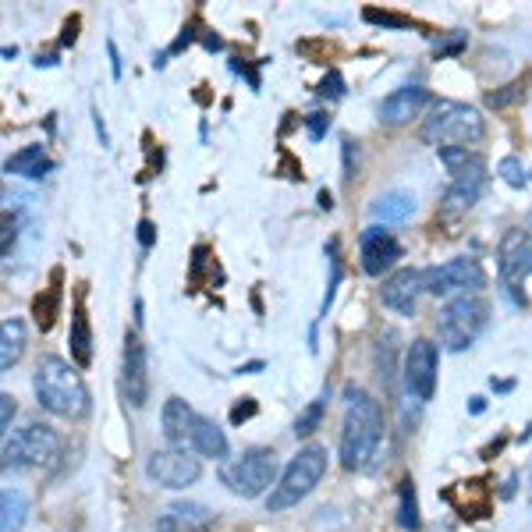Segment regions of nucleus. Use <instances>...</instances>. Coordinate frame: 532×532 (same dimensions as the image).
<instances>
[{"label": "nucleus", "instance_id": "36", "mask_svg": "<svg viewBox=\"0 0 532 532\" xmlns=\"http://www.w3.org/2000/svg\"><path fill=\"white\" fill-rule=\"evenodd\" d=\"M341 153H345V181L355 178V160H359V153H355V142L345 139L341 142Z\"/></svg>", "mask_w": 532, "mask_h": 532}, {"label": "nucleus", "instance_id": "43", "mask_svg": "<svg viewBox=\"0 0 532 532\" xmlns=\"http://www.w3.org/2000/svg\"><path fill=\"white\" fill-rule=\"evenodd\" d=\"M483 408H486V401H483V398H472V412L479 415V412H483Z\"/></svg>", "mask_w": 532, "mask_h": 532}, {"label": "nucleus", "instance_id": "5", "mask_svg": "<svg viewBox=\"0 0 532 532\" xmlns=\"http://www.w3.org/2000/svg\"><path fill=\"white\" fill-rule=\"evenodd\" d=\"M486 323H490V302H486V298H479V295L451 298L437 320L440 345H444L447 352H465V348L486 330Z\"/></svg>", "mask_w": 532, "mask_h": 532}, {"label": "nucleus", "instance_id": "39", "mask_svg": "<svg viewBox=\"0 0 532 532\" xmlns=\"http://www.w3.org/2000/svg\"><path fill=\"white\" fill-rule=\"evenodd\" d=\"M153 224H149V220H139V242H142V249H149V245H153Z\"/></svg>", "mask_w": 532, "mask_h": 532}, {"label": "nucleus", "instance_id": "18", "mask_svg": "<svg viewBox=\"0 0 532 532\" xmlns=\"http://www.w3.org/2000/svg\"><path fill=\"white\" fill-rule=\"evenodd\" d=\"M188 444L196 447V454H203V458H213V462H220V458H227V437L224 430H220L213 419H206V415H199L196 426H192V440Z\"/></svg>", "mask_w": 532, "mask_h": 532}, {"label": "nucleus", "instance_id": "17", "mask_svg": "<svg viewBox=\"0 0 532 532\" xmlns=\"http://www.w3.org/2000/svg\"><path fill=\"white\" fill-rule=\"evenodd\" d=\"M199 415L192 412V405L181 398H167L164 412H160V426H164V437L171 447L185 451V444L192 440V426H196Z\"/></svg>", "mask_w": 532, "mask_h": 532}, {"label": "nucleus", "instance_id": "27", "mask_svg": "<svg viewBox=\"0 0 532 532\" xmlns=\"http://www.w3.org/2000/svg\"><path fill=\"white\" fill-rule=\"evenodd\" d=\"M398 522L401 529L415 532L419 529V504H415V483L412 479H401V490H398Z\"/></svg>", "mask_w": 532, "mask_h": 532}, {"label": "nucleus", "instance_id": "28", "mask_svg": "<svg viewBox=\"0 0 532 532\" xmlns=\"http://www.w3.org/2000/svg\"><path fill=\"white\" fill-rule=\"evenodd\" d=\"M525 96H529V79H518V82H511V86L497 89V93H486V107L504 110V107H511V103H522Z\"/></svg>", "mask_w": 532, "mask_h": 532}, {"label": "nucleus", "instance_id": "29", "mask_svg": "<svg viewBox=\"0 0 532 532\" xmlns=\"http://www.w3.org/2000/svg\"><path fill=\"white\" fill-rule=\"evenodd\" d=\"M327 263H330V281H327V295H323L320 316H327V313H330V306H334L337 281H341V256H337V242H330V245H327Z\"/></svg>", "mask_w": 532, "mask_h": 532}, {"label": "nucleus", "instance_id": "44", "mask_svg": "<svg viewBox=\"0 0 532 532\" xmlns=\"http://www.w3.org/2000/svg\"><path fill=\"white\" fill-rule=\"evenodd\" d=\"M199 532H206V529H199Z\"/></svg>", "mask_w": 532, "mask_h": 532}, {"label": "nucleus", "instance_id": "9", "mask_svg": "<svg viewBox=\"0 0 532 532\" xmlns=\"http://www.w3.org/2000/svg\"><path fill=\"white\" fill-rule=\"evenodd\" d=\"M486 284L483 266L469 256H458V259H447L440 266H426L423 270V291L426 295H476L479 288Z\"/></svg>", "mask_w": 532, "mask_h": 532}, {"label": "nucleus", "instance_id": "21", "mask_svg": "<svg viewBox=\"0 0 532 532\" xmlns=\"http://www.w3.org/2000/svg\"><path fill=\"white\" fill-rule=\"evenodd\" d=\"M22 352H25V323L18 316H8V320L0 323V369L4 373L15 369Z\"/></svg>", "mask_w": 532, "mask_h": 532}, {"label": "nucleus", "instance_id": "25", "mask_svg": "<svg viewBox=\"0 0 532 532\" xmlns=\"http://www.w3.org/2000/svg\"><path fill=\"white\" fill-rule=\"evenodd\" d=\"M61 270H54V288L47 291V298H36V306H32V313H36V323H40V330H50L57 320V309H61Z\"/></svg>", "mask_w": 532, "mask_h": 532}, {"label": "nucleus", "instance_id": "7", "mask_svg": "<svg viewBox=\"0 0 532 532\" xmlns=\"http://www.w3.org/2000/svg\"><path fill=\"white\" fill-rule=\"evenodd\" d=\"M277 479V454L270 447H249L220 469V483L238 497H263Z\"/></svg>", "mask_w": 532, "mask_h": 532}, {"label": "nucleus", "instance_id": "26", "mask_svg": "<svg viewBox=\"0 0 532 532\" xmlns=\"http://www.w3.org/2000/svg\"><path fill=\"white\" fill-rule=\"evenodd\" d=\"M323 415H327V398H316V401H309L302 412H298V419H295V437L298 440H306V437H313L316 430H320V423H323Z\"/></svg>", "mask_w": 532, "mask_h": 532}, {"label": "nucleus", "instance_id": "30", "mask_svg": "<svg viewBox=\"0 0 532 532\" xmlns=\"http://www.w3.org/2000/svg\"><path fill=\"white\" fill-rule=\"evenodd\" d=\"M497 174H501V178L508 181L511 188H525V185H529V171H525V164L518 157H504L501 164H497Z\"/></svg>", "mask_w": 532, "mask_h": 532}, {"label": "nucleus", "instance_id": "33", "mask_svg": "<svg viewBox=\"0 0 532 532\" xmlns=\"http://www.w3.org/2000/svg\"><path fill=\"white\" fill-rule=\"evenodd\" d=\"M256 398H242L235 408H231V426H242V423H249L252 415H256Z\"/></svg>", "mask_w": 532, "mask_h": 532}, {"label": "nucleus", "instance_id": "12", "mask_svg": "<svg viewBox=\"0 0 532 532\" xmlns=\"http://www.w3.org/2000/svg\"><path fill=\"white\" fill-rule=\"evenodd\" d=\"M121 387H125L128 405L142 408L149 401V352L142 337L125 334V359H121Z\"/></svg>", "mask_w": 532, "mask_h": 532}, {"label": "nucleus", "instance_id": "23", "mask_svg": "<svg viewBox=\"0 0 532 532\" xmlns=\"http://www.w3.org/2000/svg\"><path fill=\"white\" fill-rule=\"evenodd\" d=\"M369 213H373V220H384V224H401L415 213V196L412 192H387L369 206Z\"/></svg>", "mask_w": 532, "mask_h": 532}, {"label": "nucleus", "instance_id": "35", "mask_svg": "<svg viewBox=\"0 0 532 532\" xmlns=\"http://www.w3.org/2000/svg\"><path fill=\"white\" fill-rule=\"evenodd\" d=\"M15 412H18L15 398H11V394H0V426H4V430H11V419H15Z\"/></svg>", "mask_w": 532, "mask_h": 532}, {"label": "nucleus", "instance_id": "4", "mask_svg": "<svg viewBox=\"0 0 532 532\" xmlns=\"http://www.w3.org/2000/svg\"><path fill=\"white\" fill-rule=\"evenodd\" d=\"M483 135H486L483 118H479V110L469 107V103L440 100L433 103L430 118L423 121V139L433 142L437 149L469 146V142H479Z\"/></svg>", "mask_w": 532, "mask_h": 532}, {"label": "nucleus", "instance_id": "8", "mask_svg": "<svg viewBox=\"0 0 532 532\" xmlns=\"http://www.w3.org/2000/svg\"><path fill=\"white\" fill-rule=\"evenodd\" d=\"M61 454V437L54 426L29 423L25 430L8 433L4 437V469H36V465H50Z\"/></svg>", "mask_w": 532, "mask_h": 532}, {"label": "nucleus", "instance_id": "16", "mask_svg": "<svg viewBox=\"0 0 532 532\" xmlns=\"http://www.w3.org/2000/svg\"><path fill=\"white\" fill-rule=\"evenodd\" d=\"M430 103H433L430 89L401 86V89H394L384 103H380V121H387V125H405V121L419 118V114H423Z\"/></svg>", "mask_w": 532, "mask_h": 532}, {"label": "nucleus", "instance_id": "22", "mask_svg": "<svg viewBox=\"0 0 532 532\" xmlns=\"http://www.w3.org/2000/svg\"><path fill=\"white\" fill-rule=\"evenodd\" d=\"M68 345H71V359H75V366L86 369L89 362H93V330H89V316L82 306H75V316H71Z\"/></svg>", "mask_w": 532, "mask_h": 532}, {"label": "nucleus", "instance_id": "3", "mask_svg": "<svg viewBox=\"0 0 532 532\" xmlns=\"http://www.w3.org/2000/svg\"><path fill=\"white\" fill-rule=\"evenodd\" d=\"M327 476V447L309 444L291 458V465L284 469V476L277 479V486L266 497V511H284L295 508L298 501H306L309 493L320 486V479Z\"/></svg>", "mask_w": 532, "mask_h": 532}, {"label": "nucleus", "instance_id": "6", "mask_svg": "<svg viewBox=\"0 0 532 532\" xmlns=\"http://www.w3.org/2000/svg\"><path fill=\"white\" fill-rule=\"evenodd\" d=\"M440 153V164L447 167L451 174V188H447V203L458 206V210H469V206L479 203V196L486 192V160L483 153L469 146H447L437 149Z\"/></svg>", "mask_w": 532, "mask_h": 532}, {"label": "nucleus", "instance_id": "38", "mask_svg": "<svg viewBox=\"0 0 532 532\" xmlns=\"http://www.w3.org/2000/svg\"><path fill=\"white\" fill-rule=\"evenodd\" d=\"M107 54H110V75L121 79V54H118V43L114 40H107Z\"/></svg>", "mask_w": 532, "mask_h": 532}, {"label": "nucleus", "instance_id": "2", "mask_svg": "<svg viewBox=\"0 0 532 532\" xmlns=\"http://www.w3.org/2000/svg\"><path fill=\"white\" fill-rule=\"evenodd\" d=\"M32 391L47 412L61 415V419H82L93 405L82 373L61 355H43L36 373H32Z\"/></svg>", "mask_w": 532, "mask_h": 532}, {"label": "nucleus", "instance_id": "13", "mask_svg": "<svg viewBox=\"0 0 532 532\" xmlns=\"http://www.w3.org/2000/svg\"><path fill=\"white\" fill-rule=\"evenodd\" d=\"M497 270H501L504 284H522L525 277H532V231L525 227L504 231L501 245H497Z\"/></svg>", "mask_w": 532, "mask_h": 532}, {"label": "nucleus", "instance_id": "31", "mask_svg": "<svg viewBox=\"0 0 532 532\" xmlns=\"http://www.w3.org/2000/svg\"><path fill=\"white\" fill-rule=\"evenodd\" d=\"M362 18H366L369 25H384V29H408V25H412V18H401V15H391V11H376V8H366Z\"/></svg>", "mask_w": 532, "mask_h": 532}, {"label": "nucleus", "instance_id": "41", "mask_svg": "<svg viewBox=\"0 0 532 532\" xmlns=\"http://www.w3.org/2000/svg\"><path fill=\"white\" fill-rule=\"evenodd\" d=\"M320 206H323V210H330V206H334V199H330V192H320Z\"/></svg>", "mask_w": 532, "mask_h": 532}, {"label": "nucleus", "instance_id": "24", "mask_svg": "<svg viewBox=\"0 0 532 532\" xmlns=\"http://www.w3.org/2000/svg\"><path fill=\"white\" fill-rule=\"evenodd\" d=\"M0 532H22L25 525V511H29V501H25V493L22 490H4L0 493Z\"/></svg>", "mask_w": 532, "mask_h": 532}, {"label": "nucleus", "instance_id": "10", "mask_svg": "<svg viewBox=\"0 0 532 532\" xmlns=\"http://www.w3.org/2000/svg\"><path fill=\"white\" fill-rule=\"evenodd\" d=\"M146 476L157 486H167V490H185L203 476V465L188 451L167 447V451H153L146 458Z\"/></svg>", "mask_w": 532, "mask_h": 532}, {"label": "nucleus", "instance_id": "15", "mask_svg": "<svg viewBox=\"0 0 532 532\" xmlns=\"http://www.w3.org/2000/svg\"><path fill=\"white\" fill-rule=\"evenodd\" d=\"M419 295H423V274H419V270H408V266L394 270V274L384 281V288H380L384 306L398 316H415V302H419Z\"/></svg>", "mask_w": 532, "mask_h": 532}, {"label": "nucleus", "instance_id": "19", "mask_svg": "<svg viewBox=\"0 0 532 532\" xmlns=\"http://www.w3.org/2000/svg\"><path fill=\"white\" fill-rule=\"evenodd\" d=\"M206 522H210V511L203 504H171L157 518V532H192Z\"/></svg>", "mask_w": 532, "mask_h": 532}, {"label": "nucleus", "instance_id": "37", "mask_svg": "<svg viewBox=\"0 0 532 532\" xmlns=\"http://www.w3.org/2000/svg\"><path fill=\"white\" fill-rule=\"evenodd\" d=\"M18 235V224L11 220V213H4V256H11V238Z\"/></svg>", "mask_w": 532, "mask_h": 532}, {"label": "nucleus", "instance_id": "11", "mask_svg": "<svg viewBox=\"0 0 532 532\" xmlns=\"http://www.w3.org/2000/svg\"><path fill=\"white\" fill-rule=\"evenodd\" d=\"M405 391L415 401H430L437 391V345L419 337L405 352Z\"/></svg>", "mask_w": 532, "mask_h": 532}, {"label": "nucleus", "instance_id": "34", "mask_svg": "<svg viewBox=\"0 0 532 532\" xmlns=\"http://www.w3.org/2000/svg\"><path fill=\"white\" fill-rule=\"evenodd\" d=\"M306 132H309V139H313V142H320L323 135L330 132V118H327V114H309V118H306Z\"/></svg>", "mask_w": 532, "mask_h": 532}, {"label": "nucleus", "instance_id": "42", "mask_svg": "<svg viewBox=\"0 0 532 532\" xmlns=\"http://www.w3.org/2000/svg\"><path fill=\"white\" fill-rule=\"evenodd\" d=\"M256 369H263V362H249V366H242L238 373H256Z\"/></svg>", "mask_w": 532, "mask_h": 532}, {"label": "nucleus", "instance_id": "40", "mask_svg": "<svg viewBox=\"0 0 532 532\" xmlns=\"http://www.w3.org/2000/svg\"><path fill=\"white\" fill-rule=\"evenodd\" d=\"M511 387H515L511 380H493V391H511Z\"/></svg>", "mask_w": 532, "mask_h": 532}, {"label": "nucleus", "instance_id": "14", "mask_svg": "<svg viewBox=\"0 0 532 532\" xmlns=\"http://www.w3.org/2000/svg\"><path fill=\"white\" fill-rule=\"evenodd\" d=\"M359 256H362V270H366L369 277H384L387 270H391V266L401 259V242L391 235V231H384L380 224H373V227L362 231Z\"/></svg>", "mask_w": 532, "mask_h": 532}, {"label": "nucleus", "instance_id": "32", "mask_svg": "<svg viewBox=\"0 0 532 532\" xmlns=\"http://www.w3.org/2000/svg\"><path fill=\"white\" fill-rule=\"evenodd\" d=\"M316 93L327 96V100H341V96H345V79H341V71L330 68L327 79L320 82V89H316Z\"/></svg>", "mask_w": 532, "mask_h": 532}, {"label": "nucleus", "instance_id": "1", "mask_svg": "<svg viewBox=\"0 0 532 532\" xmlns=\"http://www.w3.org/2000/svg\"><path fill=\"white\" fill-rule=\"evenodd\" d=\"M384 440V408L366 387H345V423H341V465L362 469Z\"/></svg>", "mask_w": 532, "mask_h": 532}, {"label": "nucleus", "instance_id": "20", "mask_svg": "<svg viewBox=\"0 0 532 532\" xmlns=\"http://www.w3.org/2000/svg\"><path fill=\"white\" fill-rule=\"evenodd\" d=\"M50 167H54V164H50L47 149H43V146H25V149H18L15 157H8L4 171H8V174H22V178H32V181H40V178H47Z\"/></svg>", "mask_w": 532, "mask_h": 532}]
</instances>
